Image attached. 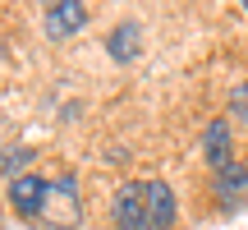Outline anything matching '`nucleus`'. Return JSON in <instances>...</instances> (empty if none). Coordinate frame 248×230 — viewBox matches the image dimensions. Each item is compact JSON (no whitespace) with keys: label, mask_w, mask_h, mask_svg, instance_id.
<instances>
[{"label":"nucleus","mask_w":248,"mask_h":230,"mask_svg":"<svg viewBox=\"0 0 248 230\" xmlns=\"http://www.w3.org/2000/svg\"><path fill=\"white\" fill-rule=\"evenodd\" d=\"M175 212L179 203L166 180H129L115 189V203H110V216L120 230H170Z\"/></svg>","instance_id":"1"},{"label":"nucleus","mask_w":248,"mask_h":230,"mask_svg":"<svg viewBox=\"0 0 248 230\" xmlns=\"http://www.w3.org/2000/svg\"><path fill=\"white\" fill-rule=\"evenodd\" d=\"M9 203H14V212L18 216H28V221H42L46 216V203H51V180H42V175H18V180H9Z\"/></svg>","instance_id":"2"},{"label":"nucleus","mask_w":248,"mask_h":230,"mask_svg":"<svg viewBox=\"0 0 248 230\" xmlns=\"http://www.w3.org/2000/svg\"><path fill=\"white\" fill-rule=\"evenodd\" d=\"M212 198H216L221 212H239V207L248 203V166H244V161H230L225 170H216Z\"/></svg>","instance_id":"3"},{"label":"nucleus","mask_w":248,"mask_h":230,"mask_svg":"<svg viewBox=\"0 0 248 230\" xmlns=\"http://www.w3.org/2000/svg\"><path fill=\"white\" fill-rule=\"evenodd\" d=\"M83 23H88V5H78V0H64V5L46 9V33H51L55 42H60V37H74Z\"/></svg>","instance_id":"4"},{"label":"nucleus","mask_w":248,"mask_h":230,"mask_svg":"<svg viewBox=\"0 0 248 230\" xmlns=\"http://www.w3.org/2000/svg\"><path fill=\"white\" fill-rule=\"evenodd\" d=\"M42 221H55V226H74V221H78V194H74V180L69 175H64L60 184H51V203H46Z\"/></svg>","instance_id":"5"},{"label":"nucleus","mask_w":248,"mask_h":230,"mask_svg":"<svg viewBox=\"0 0 248 230\" xmlns=\"http://www.w3.org/2000/svg\"><path fill=\"white\" fill-rule=\"evenodd\" d=\"M230 152H234L230 124H225V120H212V124H207V133H202V157H207V166H212V170H225L234 161Z\"/></svg>","instance_id":"6"},{"label":"nucleus","mask_w":248,"mask_h":230,"mask_svg":"<svg viewBox=\"0 0 248 230\" xmlns=\"http://www.w3.org/2000/svg\"><path fill=\"white\" fill-rule=\"evenodd\" d=\"M138 23H120L115 33L106 37V51H110V60H120V65H129L133 55H138Z\"/></svg>","instance_id":"7"},{"label":"nucleus","mask_w":248,"mask_h":230,"mask_svg":"<svg viewBox=\"0 0 248 230\" xmlns=\"http://www.w3.org/2000/svg\"><path fill=\"white\" fill-rule=\"evenodd\" d=\"M28 161H32V152H28V148H9L5 157H0V166L9 170V180H18V166L28 170Z\"/></svg>","instance_id":"8"},{"label":"nucleus","mask_w":248,"mask_h":230,"mask_svg":"<svg viewBox=\"0 0 248 230\" xmlns=\"http://www.w3.org/2000/svg\"><path fill=\"white\" fill-rule=\"evenodd\" d=\"M230 115H234L239 124H248V83L230 88Z\"/></svg>","instance_id":"9"}]
</instances>
